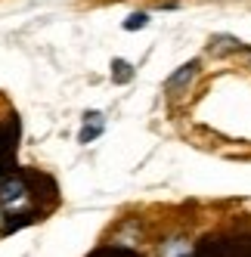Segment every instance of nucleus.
I'll return each instance as SVG.
<instances>
[{
  "label": "nucleus",
  "instance_id": "f257e3e1",
  "mask_svg": "<svg viewBox=\"0 0 251 257\" xmlns=\"http://www.w3.org/2000/svg\"><path fill=\"white\" fill-rule=\"evenodd\" d=\"M199 71H202V62H199V59H192V62H186V65L177 68L174 75L165 81V93H168V99H180L186 90L192 87V81L199 78Z\"/></svg>",
  "mask_w": 251,
  "mask_h": 257
},
{
  "label": "nucleus",
  "instance_id": "f03ea898",
  "mask_svg": "<svg viewBox=\"0 0 251 257\" xmlns=\"http://www.w3.org/2000/svg\"><path fill=\"white\" fill-rule=\"evenodd\" d=\"M239 50H245V47H242V41L232 38V34H217V38L208 41V53H211V56H217V59L232 56V53H239Z\"/></svg>",
  "mask_w": 251,
  "mask_h": 257
},
{
  "label": "nucleus",
  "instance_id": "7ed1b4c3",
  "mask_svg": "<svg viewBox=\"0 0 251 257\" xmlns=\"http://www.w3.org/2000/svg\"><path fill=\"white\" fill-rule=\"evenodd\" d=\"M105 127V118L99 112H87L84 115V124H81V134H78V143H93Z\"/></svg>",
  "mask_w": 251,
  "mask_h": 257
},
{
  "label": "nucleus",
  "instance_id": "20e7f679",
  "mask_svg": "<svg viewBox=\"0 0 251 257\" xmlns=\"http://www.w3.org/2000/svg\"><path fill=\"white\" fill-rule=\"evenodd\" d=\"M131 78H134L131 62H124V59H112V81H115V84H128Z\"/></svg>",
  "mask_w": 251,
  "mask_h": 257
},
{
  "label": "nucleus",
  "instance_id": "39448f33",
  "mask_svg": "<svg viewBox=\"0 0 251 257\" xmlns=\"http://www.w3.org/2000/svg\"><path fill=\"white\" fill-rule=\"evenodd\" d=\"M146 25H149V13H134L124 22V31H137V28H146Z\"/></svg>",
  "mask_w": 251,
  "mask_h": 257
},
{
  "label": "nucleus",
  "instance_id": "423d86ee",
  "mask_svg": "<svg viewBox=\"0 0 251 257\" xmlns=\"http://www.w3.org/2000/svg\"><path fill=\"white\" fill-rule=\"evenodd\" d=\"M0 229H4V211H0Z\"/></svg>",
  "mask_w": 251,
  "mask_h": 257
}]
</instances>
